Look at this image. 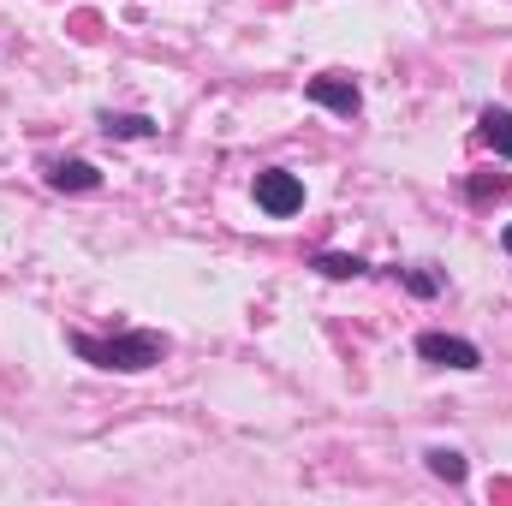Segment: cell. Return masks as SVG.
Here are the masks:
<instances>
[{
	"label": "cell",
	"instance_id": "cell-2",
	"mask_svg": "<svg viewBox=\"0 0 512 506\" xmlns=\"http://www.w3.org/2000/svg\"><path fill=\"white\" fill-rule=\"evenodd\" d=\"M256 209L274 215V221L298 215V209H304V179L286 173V167H262V173H256Z\"/></svg>",
	"mask_w": 512,
	"mask_h": 506
},
{
	"label": "cell",
	"instance_id": "cell-3",
	"mask_svg": "<svg viewBox=\"0 0 512 506\" xmlns=\"http://www.w3.org/2000/svg\"><path fill=\"white\" fill-rule=\"evenodd\" d=\"M304 96H310L316 108H328V114H346V120L364 108V90H358L346 72H322V78H310V84H304Z\"/></svg>",
	"mask_w": 512,
	"mask_h": 506
},
{
	"label": "cell",
	"instance_id": "cell-11",
	"mask_svg": "<svg viewBox=\"0 0 512 506\" xmlns=\"http://www.w3.org/2000/svg\"><path fill=\"white\" fill-rule=\"evenodd\" d=\"M405 286H411L417 298H435V292H441V274H429V268H405Z\"/></svg>",
	"mask_w": 512,
	"mask_h": 506
},
{
	"label": "cell",
	"instance_id": "cell-7",
	"mask_svg": "<svg viewBox=\"0 0 512 506\" xmlns=\"http://www.w3.org/2000/svg\"><path fill=\"white\" fill-rule=\"evenodd\" d=\"M96 126L108 131V137H120V143H137V137H155V131H161L149 114H102Z\"/></svg>",
	"mask_w": 512,
	"mask_h": 506
},
{
	"label": "cell",
	"instance_id": "cell-4",
	"mask_svg": "<svg viewBox=\"0 0 512 506\" xmlns=\"http://www.w3.org/2000/svg\"><path fill=\"white\" fill-rule=\"evenodd\" d=\"M417 358L423 364H447V370H483V352L459 334H417Z\"/></svg>",
	"mask_w": 512,
	"mask_h": 506
},
{
	"label": "cell",
	"instance_id": "cell-6",
	"mask_svg": "<svg viewBox=\"0 0 512 506\" xmlns=\"http://www.w3.org/2000/svg\"><path fill=\"white\" fill-rule=\"evenodd\" d=\"M477 131H483V143H489L495 155H507L512 161V108H483Z\"/></svg>",
	"mask_w": 512,
	"mask_h": 506
},
{
	"label": "cell",
	"instance_id": "cell-1",
	"mask_svg": "<svg viewBox=\"0 0 512 506\" xmlns=\"http://www.w3.org/2000/svg\"><path fill=\"white\" fill-rule=\"evenodd\" d=\"M66 346H72L84 364H96V370H120V376H143V370H155V364L167 358V334H155V328L114 334V340L78 328V334H66Z\"/></svg>",
	"mask_w": 512,
	"mask_h": 506
},
{
	"label": "cell",
	"instance_id": "cell-12",
	"mask_svg": "<svg viewBox=\"0 0 512 506\" xmlns=\"http://www.w3.org/2000/svg\"><path fill=\"white\" fill-rule=\"evenodd\" d=\"M501 251H507V256H512V227H507V233H501Z\"/></svg>",
	"mask_w": 512,
	"mask_h": 506
},
{
	"label": "cell",
	"instance_id": "cell-9",
	"mask_svg": "<svg viewBox=\"0 0 512 506\" xmlns=\"http://www.w3.org/2000/svg\"><path fill=\"white\" fill-rule=\"evenodd\" d=\"M423 459H429V471H435L441 483H465V471H471V465H465V453H453V447H429Z\"/></svg>",
	"mask_w": 512,
	"mask_h": 506
},
{
	"label": "cell",
	"instance_id": "cell-5",
	"mask_svg": "<svg viewBox=\"0 0 512 506\" xmlns=\"http://www.w3.org/2000/svg\"><path fill=\"white\" fill-rule=\"evenodd\" d=\"M42 179L54 185V191H102V167L96 161H78V155H60V161H42Z\"/></svg>",
	"mask_w": 512,
	"mask_h": 506
},
{
	"label": "cell",
	"instance_id": "cell-8",
	"mask_svg": "<svg viewBox=\"0 0 512 506\" xmlns=\"http://www.w3.org/2000/svg\"><path fill=\"white\" fill-rule=\"evenodd\" d=\"M316 274H328V280H358V274H370V262H364V256H346V251H322L316 256Z\"/></svg>",
	"mask_w": 512,
	"mask_h": 506
},
{
	"label": "cell",
	"instance_id": "cell-10",
	"mask_svg": "<svg viewBox=\"0 0 512 506\" xmlns=\"http://www.w3.org/2000/svg\"><path fill=\"white\" fill-rule=\"evenodd\" d=\"M465 191H471V203H489V197H507L512 179H507V173H495V179H489V173H477V179H471Z\"/></svg>",
	"mask_w": 512,
	"mask_h": 506
}]
</instances>
